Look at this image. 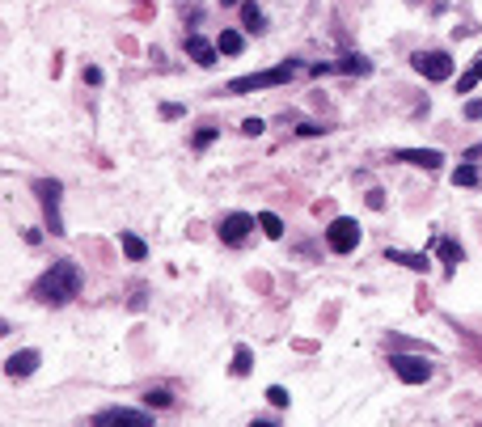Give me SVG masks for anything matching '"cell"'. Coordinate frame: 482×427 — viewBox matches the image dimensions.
Masks as SVG:
<instances>
[{
	"label": "cell",
	"mask_w": 482,
	"mask_h": 427,
	"mask_svg": "<svg viewBox=\"0 0 482 427\" xmlns=\"http://www.w3.org/2000/svg\"><path fill=\"white\" fill-rule=\"evenodd\" d=\"M144 402H148V407H169L174 398H169V390H148V394H144Z\"/></svg>",
	"instance_id": "obj_23"
},
{
	"label": "cell",
	"mask_w": 482,
	"mask_h": 427,
	"mask_svg": "<svg viewBox=\"0 0 482 427\" xmlns=\"http://www.w3.org/2000/svg\"><path fill=\"white\" fill-rule=\"evenodd\" d=\"M80 267L72 263V258H59V263H51L38 279H34V288H30V296L38 301V305H68L72 296H80Z\"/></svg>",
	"instance_id": "obj_1"
},
{
	"label": "cell",
	"mask_w": 482,
	"mask_h": 427,
	"mask_svg": "<svg viewBox=\"0 0 482 427\" xmlns=\"http://www.w3.org/2000/svg\"><path fill=\"white\" fill-rule=\"evenodd\" d=\"M258 229H263L267 237H275V241L284 237V220H279L275 212H263V216H258Z\"/></svg>",
	"instance_id": "obj_20"
},
{
	"label": "cell",
	"mask_w": 482,
	"mask_h": 427,
	"mask_svg": "<svg viewBox=\"0 0 482 427\" xmlns=\"http://www.w3.org/2000/svg\"><path fill=\"white\" fill-rule=\"evenodd\" d=\"M390 364H394V373H398L406 385H423V381H432V364H428L423 356H394Z\"/></svg>",
	"instance_id": "obj_6"
},
{
	"label": "cell",
	"mask_w": 482,
	"mask_h": 427,
	"mask_svg": "<svg viewBox=\"0 0 482 427\" xmlns=\"http://www.w3.org/2000/svg\"><path fill=\"white\" fill-rule=\"evenodd\" d=\"M411 64H415V72L428 76V80H449V76H453V59H449V51H415Z\"/></svg>",
	"instance_id": "obj_4"
},
{
	"label": "cell",
	"mask_w": 482,
	"mask_h": 427,
	"mask_svg": "<svg viewBox=\"0 0 482 427\" xmlns=\"http://www.w3.org/2000/svg\"><path fill=\"white\" fill-rule=\"evenodd\" d=\"M296 72V64H279V68H267V72H250V76H233L229 80V93H254V89H271V85H288Z\"/></svg>",
	"instance_id": "obj_2"
},
{
	"label": "cell",
	"mask_w": 482,
	"mask_h": 427,
	"mask_svg": "<svg viewBox=\"0 0 482 427\" xmlns=\"http://www.w3.org/2000/svg\"><path fill=\"white\" fill-rule=\"evenodd\" d=\"M161 114H165V119H182V114H186V110H182V106H178V102H165V106H161Z\"/></svg>",
	"instance_id": "obj_26"
},
{
	"label": "cell",
	"mask_w": 482,
	"mask_h": 427,
	"mask_svg": "<svg viewBox=\"0 0 482 427\" xmlns=\"http://www.w3.org/2000/svg\"><path fill=\"white\" fill-rule=\"evenodd\" d=\"M220 4H241V0H220Z\"/></svg>",
	"instance_id": "obj_31"
},
{
	"label": "cell",
	"mask_w": 482,
	"mask_h": 427,
	"mask_svg": "<svg viewBox=\"0 0 482 427\" xmlns=\"http://www.w3.org/2000/svg\"><path fill=\"white\" fill-rule=\"evenodd\" d=\"M212 140H216V127H199L195 131V148H207Z\"/></svg>",
	"instance_id": "obj_24"
},
{
	"label": "cell",
	"mask_w": 482,
	"mask_h": 427,
	"mask_svg": "<svg viewBox=\"0 0 482 427\" xmlns=\"http://www.w3.org/2000/svg\"><path fill=\"white\" fill-rule=\"evenodd\" d=\"M119 246H123V254H127L131 263H144V258H148V246H144L135 233H127V229L119 233Z\"/></svg>",
	"instance_id": "obj_13"
},
{
	"label": "cell",
	"mask_w": 482,
	"mask_h": 427,
	"mask_svg": "<svg viewBox=\"0 0 482 427\" xmlns=\"http://www.w3.org/2000/svg\"><path fill=\"white\" fill-rule=\"evenodd\" d=\"M85 80H89V85H102V68L89 64V68H85Z\"/></svg>",
	"instance_id": "obj_29"
},
{
	"label": "cell",
	"mask_w": 482,
	"mask_h": 427,
	"mask_svg": "<svg viewBox=\"0 0 482 427\" xmlns=\"http://www.w3.org/2000/svg\"><path fill=\"white\" fill-rule=\"evenodd\" d=\"M267 402H271V407H279V411H284V407H288V402H292V398H288V390H284V385H271V390H267Z\"/></svg>",
	"instance_id": "obj_22"
},
{
	"label": "cell",
	"mask_w": 482,
	"mask_h": 427,
	"mask_svg": "<svg viewBox=\"0 0 482 427\" xmlns=\"http://www.w3.org/2000/svg\"><path fill=\"white\" fill-rule=\"evenodd\" d=\"M368 208L381 212V208H385V195H381V191H368Z\"/></svg>",
	"instance_id": "obj_27"
},
{
	"label": "cell",
	"mask_w": 482,
	"mask_h": 427,
	"mask_svg": "<svg viewBox=\"0 0 482 427\" xmlns=\"http://www.w3.org/2000/svg\"><path fill=\"white\" fill-rule=\"evenodd\" d=\"M186 51H191V59H195L199 68H212L220 47H216V42H207V38H199V34H191V38H186Z\"/></svg>",
	"instance_id": "obj_11"
},
{
	"label": "cell",
	"mask_w": 482,
	"mask_h": 427,
	"mask_svg": "<svg viewBox=\"0 0 482 427\" xmlns=\"http://www.w3.org/2000/svg\"><path fill=\"white\" fill-rule=\"evenodd\" d=\"M385 263H402L406 271H432V258L428 254H406V250H385Z\"/></svg>",
	"instance_id": "obj_12"
},
{
	"label": "cell",
	"mask_w": 482,
	"mask_h": 427,
	"mask_svg": "<svg viewBox=\"0 0 482 427\" xmlns=\"http://www.w3.org/2000/svg\"><path fill=\"white\" fill-rule=\"evenodd\" d=\"M436 250H440V258L449 263V271H457V263L466 258V250H462L457 241H449V237H440V241H436Z\"/></svg>",
	"instance_id": "obj_15"
},
{
	"label": "cell",
	"mask_w": 482,
	"mask_h": 427,
	"mask_svg": "<svg viewBox=\"0 0 482 427\" xmlns=\"http://www.w3.org/2000/svg\"><path fill=\"white\" fill-rule=\"evenodd\" d=\"M478 80H482V55L474 59V68H470V72H466V76L457 80V93H470V89H474Z\"/></svg>",
	"instance_id": "obj_21"
},
{
	"label": "cell",
	"mask_w": 482,
	"mask_h": 427,
	"mask_svg": "<svg viewBox=\"0 0 482 427\" xmlns=\"http://www.w3.org/2000/svg\"><path fill=\"white\" fill-rule=\"evenodd\" d=\"M335 68H339V72H360V76H364V72H373V64H368L364 55H343Z\"/></svg>",
	"instance_id": "obj_19"
},
{
	"label": "cell",
	"mask_w": 482,
	"mask_h": 427,
	"mask_svg": "<svg viewBox=\"0 0 482 427\" xmlns=\"http://www.w3.org/2000/svg\"><path fill=\"white\" fill-rule=\"evenodd\" d=\"M241 131H246V136H263V131H267V123H263V119H246V123H241Z\"/></svg>",
	"instance_id": "obj_25"
},
{
	"label": "cell",
	"mask_w": 482,
	"mask_h": 427,
	"mask_svg": "<svg viewBox=\"0 0 482 427\" xmlns=\"http://www.w3.org/2000/svg\"><path fill=\"white\" fill-rule=\"evenodd\" d=\"M394 161H406V165H419V169H440L445 152H436V148H398Z\"/></svg>",
	"instance_id": "obj_9"
},
{
	"label": "cell",
	"mask_w": 482,
	"mask_h": 427,
	"mask_svg": "<svg viewBox=\"0 0 482 427\" xmlns=\"http://www.w3.org/2000/svg\"><path fill=\"white\" fill-rule=\"evenodd\" d=\"M241 21H246V30H263V8L258 4H250V0H241Z\"/></svg>",
	"instance_id": "obj_18"
},
{
	"label": "cell",
	"mask_w": 482,
	"mask_h": 427,
	"mask_svg": "<svg viewBox=\"0 0 482 427\" xmlns=\"http://www.w3.org/2000/svg\"><path fill=\"white\" fill-rule=\"evenodd\" d=\"M59 182L55 178H38L34 182V195H38V203H42V212H47V229H51V237H64V220H59Z\"/></svg>",
	"instance_id": "obj_3"
},
{
	"label": "cell",
	"mask_w": 482,
	"mask_h": 427,
	"mask_svg": "<svg viewBox=\"0 0 482 427\" xmlns=\"http://www.w3.org/2000/svg\"><path fill=\"white\" fill-rule=\"evenodd\" d=\"M250 373H254V351L241 343V347L233 351V377H250Z\"/></svg>",
	"instance_id": "obj_16"
},
{
	"label": "cell",
	"mask_w": 482,
	"mask_h": 427,
	"mask_svg": "<svg viewBox=\"0 0 482 427\" xmlns=\"http://www.w3.org/2000/svg\"><path fill=\"white\" fill-rule=\"evenodd\" d=\"M38 360H42V356H38L34 347H25V351H13V356L4 360V377H13V381H21V377H30V373L38 368Z\"/></svg>",
	"instance_id": "obj_10"
},
{
	"label": "cell",
	"mask_w": 482,
	"mask_h": 427,
	"mask_svg": "<svg viewBox=\"0 0 482 427\" xmlns=\"http://www.w3.org/2000/svg\"><path fill=\"white\" fill-rule=\"evenodd\" d=\"M250 229H254V216L250 212H233V216L220 220V241L224 246H241L250 237Z\"/></svg>",
	"instance_id": "obj_8"
},
{
	"label": "cell",
	"mask_w": 482,
	"mask_h": 427,
	"mask_svg": "<svg viewBox=\"0 0 482 427\" xmlns=\"http://www.w3.org/2000/svg\"><path fill=\"white\" fill-rule=\"evenodd\" d=\"M326 127H318V123H301V136H322Z\"/></svg>",
	"instance_id": "obj_30"
},
{
	"label": "cell",
	"mask_w": 482,
	"mask_h": 427,
	"mask_svg": "<svg viewBox=\"0 0 482 427\" xmlns=\"http://www.w3.org/2000/svg\"><path fill=\"white\" fill-rule=\"evenodd\" d=\"M93 423H97V427H114V423L148 427V423H152V415H148V411H131V407H110V411H97Z\"/></svg>",
	"instance_id": "obj_7"
},
{
	"label": "cell",
	"mask_w": 482,
	"mask_h": 427,
	"mask_svg": "<svg viewBox=\"0 0 482 427\" xmlns=\"http://www.w3.org/2000/svg\"><path fill=\"white\" fill-rule=\"evenodd\" d=\"M326 246H330L335 254H351V250L360 246V224H356L351 216H339V220L326 229Z\"/></svg>",
	"instance_id": "obj_5"
},
{
	"label": "cell",
	"mask_w": 482,
	"mask_h": 427,
	"mask_svg": "<svg viewBox=\"0 0 482 427\" xmlns=\"http://www.w3.org/2000/svg\"><path fill=\"white\" fill-rule=\"evenodd\" d=\"M453 186H482V169L474 165V161L457 165V169H453Z\"/></svg>",
	"instance_id": "obj_14"
},
{
	"label": "cell",
	"mask_w": 482,
	"mask_h": 427,
	"mask_svg": "<svg viewBox=\"0 0 482 427\" xmlns=\"http://www.w3.org/2000/svg\"><path fill=\"white\" fill-rule=\"evenodd\" d=\"M466 119H482V102L474 97V102H466Z\"/></svg>",
	"instance_id": "obj_28"
},
{
	"label": "cell",
	"mask_w": 482,
	"mask_h": 427,
	"mask_svg": "<svg viewBox=\"0 0 482 427\" xmlns=\"http://www.w3.org/2000/svg\"><path fill=\"white\" fill-rule=\"evenodd\" d=\"M216 47H220L224 55H241V47H246V38H241L237 30H220V38H216Z\"/></svg>",
	"instance_id": "obj_17"
}]
</instances>
